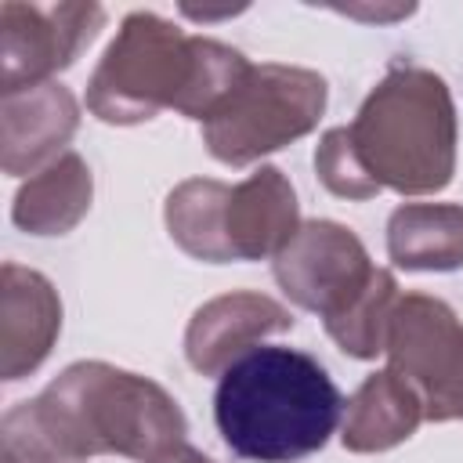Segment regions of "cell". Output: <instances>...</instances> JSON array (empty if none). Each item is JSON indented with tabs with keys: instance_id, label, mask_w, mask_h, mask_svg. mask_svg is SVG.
Instances as JSON below:
<instances>
[{
	"instance_id": "obj_5",
	"label": "cell",
	"mask_w": 463,
	"mask_h": 463,
	"mask_svg": "<svg viewBox=\"0 0 463 463\" xmlns=\"http://www.w3.org/2000/svg\"><path fill=\"white\" fill-rule=\"evenodd\" d=\"M322 109L326 80L315 69L260 61L203 123V145L224 166H246L315 130Z\"/></svg>"
},
{
	"instance_id": "obj_14",
	"label": "cell",
	"mask_w": 463,
	"mask_h": 463,
	"mask_svg": "<svg viewBox=\"0 0 463 463\" xmlns=\"http://www.w3.org/2000/svg\"><path fill=\"white\" fill-rule=\"evenodd\" d=\"M90 195V166L76 152H65L18 188L11 221L29 235H65L87 217Z\"/></svg>"
},
{
	"instance_id": "obj_16",
	"label": "cell",
	"mask_w": 463,
	"mask_h": 463,
	"mask_svg": "<svg viewBox=\"0 0 463 463\" xmlns=\"http://www.w3.org/2000/svg\"><path fill=\"white\" fill-rule=\"evenodd\" d=\"M232 184L213 181V177H192L181 181L166 195V232L170 239L192 253L195 260L210 264H228V242H224V203H228Z\"/></svg>"
},
{
	"instance_id": "obj_11",
	"label": "cell",
	"mask_w": 463,
	"mask_h": 463,
	"mask_svg": "<svg viewBox=\"0 0 463 463\" xmlns=\"http://www.w3.org/2000/svg\"><path fill=\"white\" fill-rule=\"evenodd\" d=\"M61 333V300L54 286L22 264H4L0 289V369L4 380H22L40 369Z\"/></svg>"
},
{
	"instance_id": "obj_12",
	"label": "cell",
	"mask_w": 463,
	"mask_h": 463,
	"mask_svg": "<svg viewBox=\"0 0 463 463\" xmlns=\"http://www.w3.org/2000/svg\"><path fill=\"white\" fill-rule=\"evenodd\" d=\"M300 228L293 184L275 166L253 170L246 181L232 184L224 203V242L232 260L275 257Z\"/></svg>"
},
{
	"instance_id": "obj_9",
	"label": "cell",
	"mask_w": 463,
	"mask_h": 463,
	"mask_svg": "<svg viewBox=\"0 0 463 463\" xmlns=\"http://www.w3.org/2000/svg\"><path fill=\"white\" fill-rule=\"evenodd\" d=\"M293 329V315L264 293H224L206 300L184 329V358L203 376H221L239 354L253 351L264 336Z\"/></svg>"
},
{
	"instance_id": "obj_13",
	"label": "cell",
	"mask_w": 463,
	"mask_h": 463,
	"mask_svg": "<svg viewBox=\"0 0 463 463\" xmlns=\"http://www.w3.org/2000/svg\"><path fill=\"white\" fill-rule=\"evenodd\" d=\"M423 402L409 380L394 369H380L362 380L347 402L344 416V449L351 452H387L416 434L423 423Z\"/></svg>"
},
{
	"instance_id": "obj_21",
	"label": "cell",
	"mask_w": 463,
	"mask_h": 463,
	"mask_svg": "<svg viewBox=\"0 0 463 463\" xmlns=\"http://www.w3.org/2000/svg\"><path fill=\"white\" fill-rule=\"evenodd\" d=\"M0 463H18V459H11V456H0Z\"/></svg>"
},
{
	"instance_id": "obj_3",
	"label": "cell",
	"mask_w": 463,
	"mask_h": 463,
	"mask_svg": "<svg viewBox=\"0 0 463 463\" xmlns=\"http://www.w3.org/2000/svg\"><path fill=\"white\" fill-rule=\"evenodd\" d=\"M344 398L326 365L297 347H253L217 380L213 420L224 445L253 463H297L333 438Z\"/></svg>"
},
{
	"instance_id": "obj_18",
	"label": "cell",
	"mask_w": 463,
	"mask_h": 463,
	"mask_svg": "<svg viewBox=\"0 0 463 463\" xmlns=\"http://www.w3.org/2000/svg\"><path fill=\"white\" fill-rule=\"evenodd\" d=\"M315 170H318L322 184L340 199H373L376 195V184L358 166L344 127H333L322 134V141L315 148Z\"/></svg>"
},
{
	"instance_id": "obj_20",
	"label": "cell",
	"mask_w": 463,
	"mask_h": 463,
	"mask_svg": "<svg viewBox=\"0 0 463 463\" xmlns=\"http://www.w3.org/2000/svg\"><path fill=\"white\" fill-rule=\"evenodd\" d=\"M416 7H391V11H369V7H344V14H354V18H376V22H391V18H405L412 14Z\"/></svg>"
},
{
	"instance_id": "obj_2",
	"label": "cell",
	"mask_w": 463,
	"mask_h": 463,
	"mask_svg": "<svg viewBox=\"0 0 463 463\" xmlns=\"http://www.w3.org/2000/svg\"><path fill=\"white\" fill-rule=\"evenodd\" d=\"M246 72L242 51L210 36H188L152 11H134L87 83V109L116 127L145 123L159 109L206 123Z\"/></svg>"
},
{
	"instance_id": "obj_15",
	"label": "cell",
	"mask_w": 463,
	"mask_h": 463,
	"mask_svg": "<svg viewBox=\"0 0 463 463\" xmlns=\"http://www.w3.org/2000/svg\"><path fill=\"white\" fill-rule=\"evenodd\" d=\"M387 253L405 271L463 268V206L405 203L387 221Z\"/></svg>"
},
{
	"instance_id": "obj_10",
	"label": "cell",
	"mask_w": 463,
	"mask_h": 463,
	"mask_svg": "<svg viewBox=\"0 0 463 463\" xmlns=\"http://www.w3.org/2000/svg\"><path fill=\"white\" fill-rule=\"evenodd\" d=\"M80 127V105L61 83H36L4 94V174L33 177L69 145Z\"/></svg>"
},
{
	"instance_id": "obj_4",
	"label": "cell",
	"mask_w": 463,
	"mask_h": 463,
	"mask_svg": "<svg viewBox=\"0 0 463 463\" xmlns=\"http://www.w3.org/2000/svg\"><path fill=\"white\" fill-rule=\"evenodd\" d=\"M344 130L376 192L430 195L456 174V105L430 69L394 65Z\"/></svg>"
},
{
	"instance_id": "obj_17",
	"label": "cell",
	"mask_w": 463,
	"mask_h": 463,
	"mask_svg": "<svg viewBox=\"0 0 463 463\" xmlns=\"http://www.w3.org/2000/svg\"><path fill=\"white\" fill-rule=\"evenodd\" d=\"M398 304V282L387 268H376L369 289L333 322H326V333L336 340V347L351 358H376L383 351L387 322Z\"/></svg>"
},
{
	"instance_id": "obj_6",
	"label": "cell",
	"mask_w": 463,
	"mask_h": 463,
	"mask_svg": "<svg viewBox=\"0 0 463 463\" xmlns=\"http://www.w3.org/2000/svg\"><path fill=\"white\" fill-rule=\"evenodd\" d=\"M383 354L387 369L416 387L427 420H463V326L445 300L430 293L398 297Z\"/></svg>"
},
{
	"instance_id": "obj_19",
	"label": "cell",
	"mask_w": 463,
	"mask_h": 463,
	"mask_svg": "<svg viewBox=\"0 0 463 463\" xmlns=\"http://www.w3.org/2000/svg\"><path fill=\"white\" fill-rule=\"evenodd\" d=\"M145 463H213V459L181 441V445H174V449H166V452H159V456H152V459H145Z\"/></svg>"
},
{
	"instance_id": "obj_1",
	"label": "cell",
	"mask_w": 463,
	"mask_h": 463,
	"mask_svg": "<svg viewBox=\"0 0 463 463\" xmlns=\"http://www.w3.org/2000/svg\"><path fill=\"white\" fill-rule=\"evenodd\" d=\"M4 456L18 463H83L87 456L152 459L184 441L177 402L148 376L109 362H76L36 398L4 412Z\"/></svg>"
},
{
	"instance_id": "obj_7",
	"label": "cell",
	"mask_w": 463,
	"mask_h": 463,
	"mask_svg": "<svg viewBox=\"0 0 463 463\" xmlns=\"http://www.w3.org/2000/svg\"><path fill=\"white\" fill-rule=\"evenodd\" d=\"M271 271L293 304L333 322L369 289L376 264L351 228L336 221H304L271 257Z\"/></svg>"
},
{
	"instance_id": "obj_8",
	"label": "cell",
	"mask_w": 463,
	"mask_h": 463,
	"mask_svg": "<svg viewBox=\"0 0 463 463\" xmlns=\"http://www.w3.org/2000/svg\"><path fill=\"white\" fill-rule=\"evenodd\" d=\"M105 7L98 4H0V83L4 94L51 83L98 36Z\"/></svg>"
}]
</instances>
